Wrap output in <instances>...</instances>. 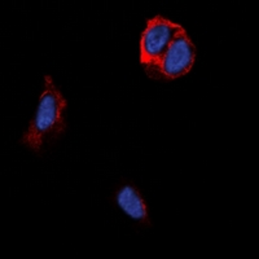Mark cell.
I'll return each instance as SVG.
<instances>
[{"instance_id": "obj_4", "label": "cell", "mask_w": 259, "mask_h": 259, "mask_svg": "<svg viewBox=\"0 0 259 259\" xmlns=\"http://www.w3.org/2000/svg\"><path fill=\"white\" fill-rule=\"evenodd\" d=\"M115 202L118 207L134 221L149 226V214H148L147 203L142 193L133 184H124L118 189L115 194Z\"/></svg>"}, {"instance_id": "obj_3", "label": "cell", "mask_w": 259, "mask_h": 259, "mask_svg": "<svg viewBox=\"0 0 259 259\" xmlns=\"http://www.w3.org/2000/svg\"><path fill=\"white\" fill-rule=\"evenodd\" d=\"M186 30L180 24L154 16L147 21V26L140 38V64L144 66L154 65L165 55L175 36Z\"/></svg>"}, {"instance_id": "obj_2", "label": "cell", "mask_w": 259, "mask_h": 259, "mask_svg": "<svg viewBox=\"0 0 259 259\" xmlns=\"http://www.w3.org/2000/svg\"><path fill=\"white\" fill-rule=\"evenodd\" d=\"M196 62V46L186 30L179 32L157 64L144 66L147 75L156 80H174L184 77Z\"/></svg>"}, {"instance_id": "obj_1", "label": "cell", "mask_w": 259, "mask_h": 259, "mask_svg": "<svg viewBox=\"0 0 259 259\" xmlns=\"http://www.w3.org/2000/svg\"><path fill=\"white\" fill-rule=\"evenodd\" d=\"M68 100L55 84L51 75L45 77V87L38 109L20 143L34 153H43L68 130Z\"/></svg>"}]
</instances>
